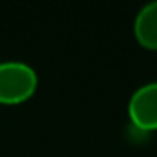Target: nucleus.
Segmentation results:
<instances>
[{
	"label": "nucleus",
	"mask_w": 157,
	"mask_h": 157,
	"mask_svg": "<svg viewBox=\"0 0 157 157\" xmlns=\"http://www.w3.org/2000/svg\"><path fill=\"white\" fill-rule=\"evenodd\" d=\"M39 85L35 68L19 59L0 63V104L15 105L28 100Z\"/></svg>",
	"instance_id": "1"
},
{
	"label": "nucleus",
	"mask_w": 157,
	"mask_h": 157,
	"mask_svg": "<svg viewBox=\"0 0 157 157\" xmlns=\"http://www.w3.org/2000/svg\"><path fill=\"white\" fill-rule=\"evenodd\" d=\"M129 120L144 131L157 129V82L142 83L128 102Z\"/></svg>",
	"instance_id": "2"
},
{
	"label": "nucleus",
	"mask_w": 157,
	"mask_h": 157,
	"mask_svg": "<svg viewBox=\"0 0 157 157\" xmlns=\"http://www.w3.org/2000/svg\"><path fill=\"white\" fill-rule=\"evenodd\" d=\"M133 33L140 46L157 50V0L146 2L135 15Z\"/></svg>",
	"instance_id": "3"
},
{
	"label": "nucleus",
	"mask_w": 157,
	"mask_h": 157,
	"mask_svg": "<svg viewBox=\"0 0 157 157\" xmlns=\"http://www.w3.org/2000/svg\"><path fill=\"white\" fill-rule=\"evenodd\" d=\"M0 63H2V61H0Z\"/></svg>",
	"instance_id": "4"
}]
</instances>
